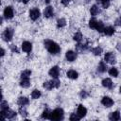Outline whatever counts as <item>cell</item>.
Segmentation results:
<instances>
[{
  "label": "cell",
  "instance_id": "obj_24",
  "mask_svg": "<svg viewBox=\"0 0 121 121\" xmlns=\"http://www.w3.org/2000/svg\"><path fill=\"white\" fill-rule=\"evenodd\" d=\"M41 117L43 118V119H50V117H51V112H50V110L49 109H44L43 112V113H42V115H41Z\"/></svg>",
  "mask_w": 121,
  "mask_h": 121
},
{
  "label": "cell",
  "instance_id": "obj_19",
  "mask_svg": "<svg viewBox=\"0 0 121 121\" xmlns=\"http://www.w3.org/2000/svg\"><path fill=\"white\" fill-rule=\"evenodd\" d=\"M107 64H106V62L105 61H100L99 63H98V65H97V71L99 72V73H104V72H106L107 71Z\"/></svg>",
  "mask_w": 121,
  "mask_h": 121
},
{
  "label": "cell",
  "instance_id": "obj_11",
  "mask_svg": "<svg viewBox=\"0 0 121 121\" xmlns=\"http://www.w3.org/2000/svg\"><path fill=\"white\" fill-rule=\"evenodd\" d=\"M21 47H22V50H23L24 52L29 53V52L32 50V43H31L30 42H28V41H25V42L22 43Z\"/></svg>",
  "mask_w": 121,
  "mask_h": 121
},
{
  "label": "cell",
  "instance_id": "obj_36",
  "mask_svg": "<svg viewBox=\"0 0 121 121\" xmlns=\"http://www.w3.org/2000/svg\"><path fill=\"white\" fill-rule=\"evenodd\" d=\"M43 88H45L46 90H51V89H53L50 80H48V81H44L43 84Z\"/></svg>",
  "mask_w": 121,
  "mask_h": 121
},
{
  "label": "cell",
  "instance_id": "obj_16",
  "mask_svg": "<svg viewBox=\"0 0 121 121\" xmlns=\"http://www.w3.org/2000/svg\"><path fill=\"white\" fill-rule=\"evenodd\" d=\"M103 32H104L105 35H107V36H112V35L114 34V32H115V29H114L113 26H105Z\"/></svg>",
  "mask_w": 121,
  "mask_h": 121
},
{
  "label": "cell",
  "instance_id": "obj_23",
  "mask_svg": "<svg viewBox=\"0 0 121 121\" xmlns=\"http://www.w3.org/2000/svg\"><path fill=\"white\" fill-rule=\"evenodd\" d=\"M41 95H42L41 91H40V90H37V89L33 90L32 93H31V98H32V99H38V98L41 97Z\"/></svg>",
  "mask_w": 121,
  "mask_h": 121
},
{
  "label": "cell",
  "instance_id": "obj_2",
  "mask_svg": "<svg viewBox=\"0 0 121 121\" xmlns=\"http://www.w3.org/2000/svg\"><path fill=\"white\" fill-rule=\"evenodd\" d=\"M63 115H64L63 110H62L61 108H57V109H55L54 111L51 112L50 120H53V121L61 120V119H63Z\"/></svg>",
  "mask_w": 121,
  "mask_h": 121
},
{
  "label": "cell",
  "instance_id": "obj_29",
  "mask_svg": "<svg viewBox=\"0 0 121 121\" xmlns=\"http://www.w3.org/2000/svg\"><path fill=\"white\" fill-rule=\"evenodd\" d=\"M31 76V71L30 70H24L21 73V78H29Z\"/></svg>",
  "mask_w": 121,
  "mask_h": 121
},
{
  "label": "cell",
  "instance_id": "obj_30",
  "mask_svg": "<svg viewBox=\"0 0 121 121\" xmlns=\"http://www.w3.org/2000/svg\"><path fill=\"white\" fill-rule=\"evenodd\" d=\"M92 52H93L94 55L99 56V55H101V53H102V48H101L100 46H95V47H94V48L92 49Z\"/></svg>",
  "mask_w": 121,
  "mask_h": 121
},
{
  "label": "cell",
  "instance_id": "obj_21",
  "mask_svg": "<svg viewBox=\"0 0 121 121\" xmlns=\"http://www.w3.org/2000/svg\"><path fill=\"white\" fill-rule=\"evenodd\" d=\"M20 86L23 88H28L30 86V79L29 78H21Z\"/></svg>",
  "mask_w": 121,
  "mask_h": 121
},
{
  "label": "cell",
  "instance_id": "obj_44",
  "mask_svg": "<svg viewBox=\"0 0 121 121\" xmlns=\"http://www.w3.org/2000/svg\"><path fill=\"white\" fill-rule=\"evenodd\" d=\"M21 1H22V2L24 3V4H27V3H28V2L30 1V0H21Z\"/></svg>",
  "mask_w": 121,
  "mask_h": 121
},
{
  "label": "cell",
  "instance_id": "obj_12",
  "mask_svg": "<svg viewBox=\"0 0 121 121\" xmlns=\"http://www.w3.org/2000/svg\"><path fill=\"white\" fill-rule=\"evenodd\" d=\"M77 114L80 117V118H82V117H84L86 114H87V109L83 106V105H78V109H77Z\"/></svg>",
  "mask_w": 121,
  "mask_h": 121
},
{
  "label": "cell",
  "instance_id": "obj_17",
  "mask_svg": "<svg viewBox=\"0 0 121 121\" xmlns=\"http://www.w3.org/2000/svg\"><path fill=\"white\" fill-rule=\"evenodd\" d=\"M17 103H18V105L24 107V106L28 105V103H29V99H28L27 97H26V96H20V97L18 98V100H17Z\"/></svg>",
  "mask_w": 121,
  "mask_h": 121
},
{
  "label": "cell",
  "instance_id": "obj_45",
  "mask_svg": "<svg viewBox=\"0 0 121 121\" xmlns=\"http://www.w3.org/2000/svg\"><path fill=\"white\" fill-rule=\"evenodd\" d=\"M44 2H45L46 4H48V3H50V0H44Z\"/></svg>",
  "mask_w": 121,
  "mask_h": 121
},
{
  "label": "cell",
  "instance_id": "obj_41",
  "mask_svg": "<svg viewBox=\"0 0 121 121\" xmlns=\"http://www.w3.org/2000/svg\"><path fill=\"white\" fill-rule=\"evenodd\" d=\"M115 26H121V16L115 20Z\"/></svg>",
  "mask_w": 121,
  "mask_h": 121
},
{
  "label": "cell",
  "instance_id": "obj_1",
  "mask_svg": "<svg viewBox=\"0 0 121 121\" xmlns=\"http://www.w3.org/2000/svg\"><path fill=\"white\" fill-rule=\"evenodd\" d=\"M43 44H44V47L46 48V50L52 55H57L60 52V45L52 40H44Z\"/></svg>",
  "mask_w": 121,
  "mask_h": 121
},
{
  "label": "cell",
  "instance_id": "obj_5",
  "mask_svg": "<svg viewBox=\"0 0 121 121\" xmlns=\"http://www.w3.org/2000/svg\"><path fill=\"white\" fill-rule=\"evenodd\" d=\"M3 15L6 19H11L13 18L14 16V10H13V8L11 6H7L4 9V12H3Z\"/></svg>",
  "mask_w": 121,
  "mask_h": 121
},
{
  "label": "cell",
  "instance_id": "obj_26",
  "mask_svg": "<svg viewBox=\"0 0 121 121\" xmlns=\"http://www.w3.org/2000/svg\"><path fill=\"white\" fill-rule=\"evenodd\" d=\"M109 74H110V76H112V77H113V78H116L117 76H118V74H119V72H118V70H117V68L116 67H111L110 69H109Z\"/></svg>",
  "mask_w": 121,
  "mask_h": 121
},
{
  "label": "cell",
  "instance_id": "obj_10",
  "mask_svg": "<svg viewBox=\"0 0 121 121\" xmlns=\"http://www.w3.org/2000/svg\"><path fill=\"white\" fill-rule=\"evenodd\" d=\"M65 58H66V60L68 61L72 62V61H74L77 59V52H75L73 50H68L65 53Z\"/></svg>",
  "mask_w": 121,
  "mask_h": 121
},
{
  "label": "cell",
  "instance_id": "obj_20",
  "mask_svg": "<svg viewBox=\"0 0 121 121\" xmlns=\"http://www.w3.org/2000/svg\"><path fill=\"white\" fill-rule=\"evenodd\" d=\"M90 13H91V15L95 16V15H97L98 13H100V9H99L96 5H93V6L91 7V9H90Z\"/></svg>",
  "mask_w": 121,
  "mask_h": 121
},
{
  "label": "cell",
  "instance_id": "obj_34",
  "mask_svg": "<svg viewBox=\"0 0 121 121\" xmlns=\"http://www.w3.org/2000/svg\"><path fill=\"white\" fill-rule=\"evenodd\" d=\"M0 107H1V111H6V110L9 109V104H8L7 101L2 100V102H1V104H0Z\"/></svg>",
  "mask_w": 121,
  "mask_h": 121
},
{
  "label": "cell",
  "instance_id": "obj_22",
  "mask_svg": "<svg viewBox=\"0 0 121 121\" xmlns=\"http://www.w3.org/2000/svg\"><path fill=\"white\" fill-rule=\"evenodd\" d=\"M97 23H98V21L95 18H91L89 20V27L92 28V29H95L96 26H97Z\"/></svg>",
  "mask_w": 121,
  "mask_h": 121
},
{
  "label": "cell",
  "instance_id": "obj_14",
  "mask_svg": "<svg viewBox=\"0 0 121 121\" xmlns=\"http://www.w3.org/2000/svg\"><path fill=\"white\" fill-rule=\"evenodd\" d=\"M101 83H102V86L105 87V88H107V89H112L113 88V83H112V79L109 78H104Z\"/></svg>",
  "mask_w": 121,
  "mask_h": 121
},
{
  "label": "cell",
  "instance_id": "obj_25",
  "mask_svg": "<svg viewBox=\"0 0 121 121\" xmlns=\"http://www.w3.org/2000/svg\"><path fill=\"white\" fill-rule=\"evenodd\" d=\"M82 38H83V35H82V33H81V32H79V31L76 32V33L74 34V36H73L74 41H76L77 43H80V42H81V40H82Z\"/></svg>",
  "mask_w": 121,
  "mask_h": 121
},
{
  "label": "cell",
  "instance_id": "obj_15",
  "mask_svg": "<svg viewBox=\"0 0 121 121\" xmlns=\"http://www.w3.org/2000/svg\"><path fill=\"white\" fill-rule=\"evenodd\" d=\"M66 76H67V78H69L70 79H77V78H78V73L76 70L71 69V70H68V71L66 72Z\"/></svg>",
  "mask_w": 121,
  "mask_h": 121
},
{
  "label": "cell",
  "instance_id": "obj_31",
  "mask_svg": "<svg viewBox=\"0 0 121 121\" xmlns=\"http://www.w3.org/2000/svg\"><path fill=\"white\" fill-rule=\"evenodd\" d=\"M52 88H59L60 86V81L58 80V78H53L52 80H50Z\"/></svg>",
  "mask_w": 121,
  "mask_h": 121
},
{
  "label": "cell",
  "instance_id": "obj_46",
  "mask_svg": "<svg viewBox=\"0 0 121 121\" xmlns=\"http://www.w3.org/2000/svg\"><path fill=\"white\" fill-rule=\"evenodd\" d=\"M119 92H120V93H121V86H120V87H119Z\"/></svg>",
  "mask_w": 121,
  "mask_h": 121
},
{
  "label": "cell",
  "instance_id": "obj_9",
  "mask_svg": "<svg viewBox=\"0 0 121 121\" xmlns=\"http://www.w3.org/2000/svg\"><path fill=\"white\" fill-rule=\"evenodd\" d=\"M113 100L110 97V96H103L102 99H101V104L103 106H105L106 108H110L113 105Z\"/></svg>",
  "mask_w": 121,
  "mask_h": 121
},
{
  "label": "cell",
  "instance_id": "obj_35",
  "mask_svg": "<svg viewBox=\"0 0 121 121\" xmlns=\"http://www.w3.org/2000/svg\"><path fill=\"white\" fill-rule=\"evenodd\" d=\"M19 113H20L23 117H26V116H27V114H28V113H27V111H26L23 106H21V108L19 109Z\"/></svg>",
  "mask_w": 121,
  "mask_h": 121
},
{
  "label": "cell",
  "instance_id": "obj_13",
  "mask_svg": "<svg viewBox=\"0 0 121 121\" xmlns=\"http://www.w3.org/2000/svg\"><path fill=\"white\" fill-rule=\"evenodd\" d=\"M53 15H54V9H53V7H51V6L46 7L44 9V10H43V16L45 18H51Z\"/></svg>",
  "mask_w": 121,
  "mask_h": 121
},
{
  "label": "cell",
  "instance_id": "obj_39",
  "mask_svg": "<svg viewBox=\"0 0 121 121\" xmlns=\"http://www.w3.org/2000/svg\"><path fill=\"white\" fill-rule=\"evenodd\" d=\"M10 50H11V52H13V53H19V49H18L17 46L14 45V44L10 45Z\"/></svg>",
  "mask_w": 121,
  "mask_h": 121
},
{
  "label": "cell",
  "instance_id": "obj_33",
  "mask_svg": "<svg viewBox=\"0 0 121 121\" xmlns=\"http://www.w3.org/2000/svg\"><path fill=\"white\" fill-rule=\"evenodd\" d=\"M97 1H99L101 3V5H102V7L104 9H108L110 7V5H111V1L110 0H97Z\"/></svg>",
  "mask_w": 121,
  "mask_h": 121
},
{
  "label": "cell",
  "instance_id": "obj_27",
  "mask_svg": "<svg viewBox=\"0 0 121 121\" xmlns=\"http://www.w3.org/2000/svg\"><path fill=\"white\" fill-rule=\"evenodd\" d=\"M88 48V44L87 43H78L77 44V51H79V52H83V51H85L86 49Z\"/></svg>",
  "mask_w": 121,
  "mask_h": 121
},
{
  "label": "cell",
  "instance_id": "obj_40",
  "mask_svg": "<svg viewBox=\"0 0 121 121\" xmlns=\"http://www.w3.org/2000/svg\"><path fill=\"white\" fill-rule=\"evenodd\" d=\"M60 2H61V4L63 5V6H68L69 4H70V2H71V0H60Z\"/></svg>",
  "mask_w": 121,
  "mask_h": 121
},
{
  "label": "cell",
  "instance_id": "obj_3",
  "mask_svg": "<svg viewBox=\"0 0 121 121\" xmlns=\"http://www.w3.org/2000/svg\"><path fill=\"white\" fill-rule=\"evenodd\" d=\"M14 34V30L11 27H7L2 33V39L5 42H10Z\"/></svg>",
  "mask_w": 121,
  "mask_h": 121
},
{
  "label": "cell",
  "instance_id": "obj_8",
  "mask_svg": "<svg viewBox=\"0 0 121 121\" xmlns=\"http://www.w3.org/2000/svg\"><path fill=\"white\" fill-rule=\"evenodd\" d=\"M48 74L53 78H58L59 76H60V68H59V66L55 65V66L51 67L50 70H49V72H48Z\"/></svg>",
  "mask_w": 121,
  "mask_h": 121
},
{
  "label": "cell",
  "instance_id": "obj_38",
  "mask_svg": "<svg viewBox=\"0 0 121 121\" xmlns=\"http://www.w3.org/2000/svg\"><path fill=\"white\" fill-rule=\"evenodd\" d=\"M88 95H89V94H88L85 90H81V91H80V93H79V96H80L82 99L87 98V97H88Z\"/></svg>",
  "mask_w": 121,
  "mask_h": 121
},
{
  "label": "cell",
  "instance_id": "obj_42",
  "mask_svg": "<svg viewBox=\"0 0 121 121\" xmlns=\"http://www.w3.org/2000/svg\"><path fill=\"white\" fill-rule=\"evenodd\" d=\"M4 55H5V49L2 48L1 49V57H4Z\"/></svg>",
  "mask_w": 121,
  "mask_h": 121
},
{
  "label": "cell",
  "instance_id": "obj_32",
  "mask_svg": "<svg viewBox=\"0 0 121 121\" xmlns=\"http://www.w3.org/2000/svg\"><path fill=\"white\" fill-rule=\"evenodd\" d=\"M104 28H105V26H104V24H103L101 21H98V23H97V26H96V28H95V30H96V31H98V32H103V31H104Z\"/></svg>",
  "mask_w": 121,
  "mask_h": 121
},
{
  "label": "cell",
  "instance_id": "obj_7",
  "mask_svg": "<svg viewBox=\"0 0 121 121\" xmlns=\"http://www.w3.org/2000/svg\"><path fill=\"white\" fill-rule=\"evenodd\" d=\"M104 60L107 63H111V64H114L116 60H115V55L112 52H107L104 56Z\"/></svg>",
  "mask_w": 121,
  "mask_h": 121
},
{
  "label": "cell",
  "instance_id": "obj_37",
  "mask_svg": "<svg viewBox=\"0 0 121 121\" xmlns=\"http://www.w3.org/2000/svg\"><path fill=\"white\" fill-rule=\"evenodd\" d=\"M69 119H70L71 121H78V120L80 119V117H79V116H78L77 113H72V114L70 115Z\"/></svg>",
  "mask_w": 121,
  "mask_h": 121
},
{
  "label": "cell",
  "instance_id": "obj_18",
  "mask_svg": "<svg viewBox=\"0 0 121 121\" xmlns=\"http://www.w3.org/2000/svg\"><path fill=\"white\" fill-rule=\"evenodd\" d=\"M109 119L112 120V121H117L120 119V112L118 111H114L110 113L109 115Z\"/></svg>",
  "mask_w": 121,
  "mask_h": 121
},
{
  "label": "cell",
  "instance_id": "obj_28",
  "mask_svg": "<svg viewBox=\"0 0 121 121\" xmlns=\"http://www.w3.org/2000/svg\"><path fill=\"white\" fill-rule=\"evenodd\" d=\"M65 26H66V20L64 18H60L57 21V27L58 28H62Z\"/></svg>",
  "mask_w": 121,
  "mask_h": 121
},
{
  "label": "cell",
  "instance_id": "obj_4",
  "mask_svg": "<svg viewBox=\"0 0 121 121\" xmlns=\"http://www.w3.org/2000/svg\"><path fill=\"white\" fill-rule=\"evenodd\" d=\"M16 116V112L14 111H11L9 109L6 110V111H1V118L4 120L6 118L8 119H12Z\"/></svg>",
  "mask_w": 121,
  "mask_h": 121
},
{
  "label": "cell",
  "instance_id": "obj_43",
  "mask_svg": "<svg viewBox=\"0 0 121 121\" xmlns=\"http://www.w3.org/2000/svg\"><path fill=\"white\" fill-rule=\"evenodd\" d=\"M117 49H118L119 51H121V43H118V44H117Z\"/></svg>",
  "mask_w": 121,
  "mask_h": 121
},
{
  "label": "cell",
  "instance_id": "obj_6",
  "mask_svg": "<svg viewBox=\"0 0 121 121\" xmlns=\"http://www.w3.org/2000/svg\"><path fill=\"white\" fill-rule=\"evenodd\" d=\"M41 16V11L38 8H33L29 10V17L32 21H36Z\"/></svg>",
  "mask_w": 121,
  "mask_h": 121
}]
</instances>
